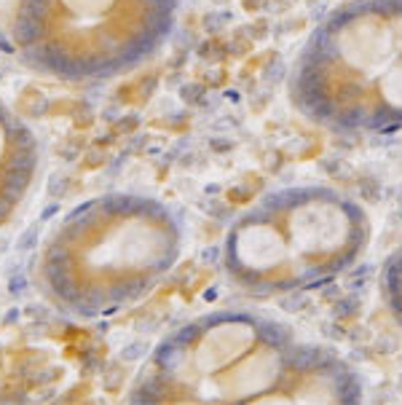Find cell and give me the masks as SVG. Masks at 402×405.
<instances>
[{
  "label": "cell",
  "mask_w": 402,
  "mask_h": 405,
  "mask_svg": "<svg viewBox=\"0 0 402 405\" xmlns=\"http://www.w3.org/2000/svg\"><path fill=\"white\" fill-rule=\"evenodd\" d=\"M290 102L332 134L402 132V0L332 8L295 56Z\"/></svg>",
  "instance_id": "obj_2"
},
{
  "label": "cell",
  "mask_w": 402,
  "mask_h": 405,
  "mask_svg": "<svg viewBox=\"0 0 402 405\" xmlns=\"http://www.w3.org/2000/svg\"><path fill=\"white\" fill-rule=\"evenodd\" d=\"M362 379L322 344L257 311H212L167 335L131 403H362Z\"/></svg>",
  "instance_id": "obj_1"
},
{
  "label": "cell",
  "mask_w": 402,
  "mask_h": 405,
  "mask_svg": "<svg viewBox=\"0 0 402 405\" xmlns=\"http://www.w3.org/2000/svg\"><path fill=\"white\" fill-rule=\"evenodd\" d=\"M14 38H17V43H22V49L30 46V43H35V41H41L43 38V22H38V19L27 17V14H17Z\"/></svg>",
  "instance_id": "obj_5"
},
{
  "label": "cell",
  "mask_w": 402,
  "mask_h": 405,
  "mask_svg": "<svg viewBox=\"0 0 402 405\" xmlns=\"http://www.w3.org/2000/svg\"><path fill=\"white\" fill-rule=\"evenodd\" d=\"M370 245V218L327 185H290L233 220L223 242L226 277L252 298L290 295L341 277Z\"/></svg>",
  "instance_id": "obj_3"
},
{
  "label": "cell",
  "mask_w": 402,
  "mask_h": 405,
  "mask_svg": "<svg viewBox=\"0 0 402 405\" xmlns=\"http://www.w3.org/2000/svg\"><path fill=\"white\" fill-rule=\"evenodd\" d=\"M378 287H381L383 306L389 309L394 322L402 328V247H397L394 253L386 258V263L381 269Z\"/></svg>",
  "instance_id": "obj_4"
},
{
  "label": "cell",
  "mask_w": 402,
  "mask_h": 405,
  "mask_svg": "<svg viewBox=\"0 0 402 405\" xmlns=\"http://www.w3.org/2000/svg\"><path fill=\"white\" fill-rule=\"evenodd\" d=\"M11 207H14V204H8L6 199H3V196H0V220H3V218L11 212Z\"/></svg>",
  "instance_id": "obj_6"
}]
</instances>
